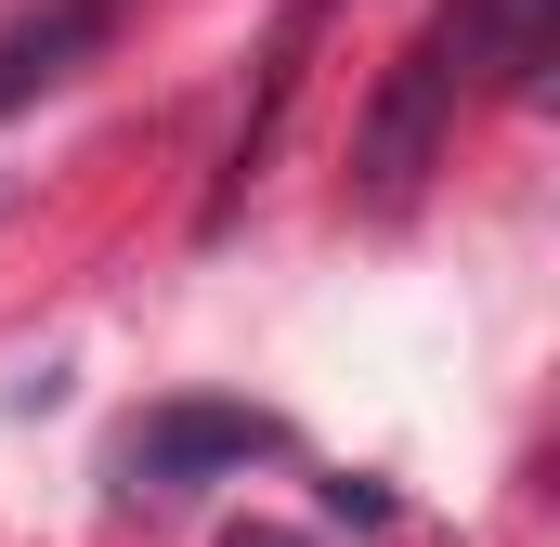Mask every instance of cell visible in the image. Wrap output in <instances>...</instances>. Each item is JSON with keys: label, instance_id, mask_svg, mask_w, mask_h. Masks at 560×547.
<instances>
[{"label": "cell", "instance_id": "cell-2", "mask_svg": "<svg viewBox=\"0 0 560 547\" xmlns=\"http://www.w3.org/2000/svg\"><path fill=\"white\" fill-rule=\"evenodd\" d=\"M456 92H469V66H456V39L430 26L418 53L392 66V92L365 105V143H352V196L392 222V209H418L430 156H443V131H456Z\"/></svg>", "mask_w": 560, "mask_h": 547}, {"label": "cell", "instance_id": "cell-6", "mask_svg": "<svg viewBox=\"0 0 560 547\" xmlns=\"http://www.w3.org/2000/svg\"><path fill=\"white\" fill-rule=\"evenodd\" d=\"M222 547H300V535H275V522H235V535H222Z\"/></svg>", "mask_w": 560, "mask_h": 547}, {"label": "cell", "instance_id": "cell-4", "mask_svg": "<svg viewBox=\"0 0 560 547\" xmlns=\"http://www.w3.org/2000/svg\"><path fill=\"white\" fill-rule=\"evenodd\" d=\"M313 26H326V0H287L275 13V53H261V92H248V118H235V156H222V196H209V222L248 196V170L275 156V118H287V92H300V53H313Z\"/></svg>", "mask_w": 560, "mask_h": 547}, {"label": "cell", "instance_id": "cell-1", "mask_svg": "<svg viewBox=\"0 0 560 547\" xmlns=\"http://www.w3.org/2000/svg\"><path fill=\"white\" fill-rule=\"evenodd\" d=\"M287 456V417L275 405H222V392H170L118 430V482L131 496H196V482H248Z\"/></svg>", "mask_w": 560, "mask_h": 547}, {"label": "cell", "instance_id": "cell-5", "mask_svg": "<svg viewBox=\"0 0 560 547\" xmlns=\"http://www.w3.org/2000/svg\"><path fill=\"white\" fill-rule=\"evenodd\" d=\"M92 39H105V0H52V13H26V26L0 39V118H13L26 92H52V79L92 53Z\"/></svg>", "mask_w": 560, "mask_h": 547}, {"label": "cell", "instance_id": "cell-3", "mask_svg": "<svg viewBox=\"0 0 560 547\" xmlns=\"http://www.w3.org/2000/svg\"><path fill=\"white\" fill-rule=\"evenodd\" d=\"M443 39L495 92H548V0H443Z\"/></svg>", "mask_w": 560, "mask_h": 547}]
</instances>
